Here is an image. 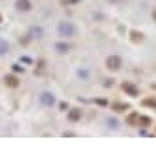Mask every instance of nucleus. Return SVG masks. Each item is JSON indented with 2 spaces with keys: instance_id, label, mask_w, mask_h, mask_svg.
<instances>
[{
  "instance_id": "obj_1",
  "label": "nucleus",
  "mask_w": 156,
  "mask_h": 156,
  "mask_svg": "<svg viewBox=\"0 0 156 156\" xmlns=\"http://www.w3.org/2000/svg\"><path fill=\"white\" fill-rule=\"evenodd\" d=\"M9 50V46H7V42L4 41V39H0V55H4Z\"/></svg>"
}]
</instances>
